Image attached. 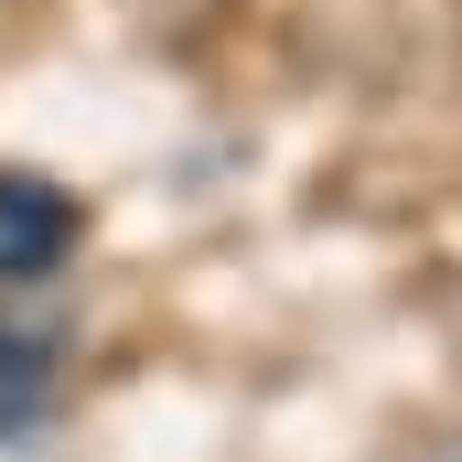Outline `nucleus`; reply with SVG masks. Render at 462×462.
I'll use <instances>...</instances> for the list:
<instances>
[{"label":"nucleus","instance_id":"nucleus-2","mask_svg":"<svg viewBox=\"0 0 462 462\" xmlns=\"http://www.w3.org/2000/svg\"><path fill=\"white\" fill-rule=\"evenodd\" d=\"M54 409V345L43 334H0V441H22Z\"/></svg>","mask_w":462,"mask_h":462},{"label":"nucleus","instance_id":"nucleus-1","mask_svg":"<svg viewBox=\"0 0 462 462\" xmlns=\"http://www.w3.org/2000/svg\"><path fill=\"white\" fill-rule=\"evenodd\" d=\"M76 247V205L32 172H0V280H43Z\"/></svg>","mask_w":462,"mask_h":462}]
</instances>
